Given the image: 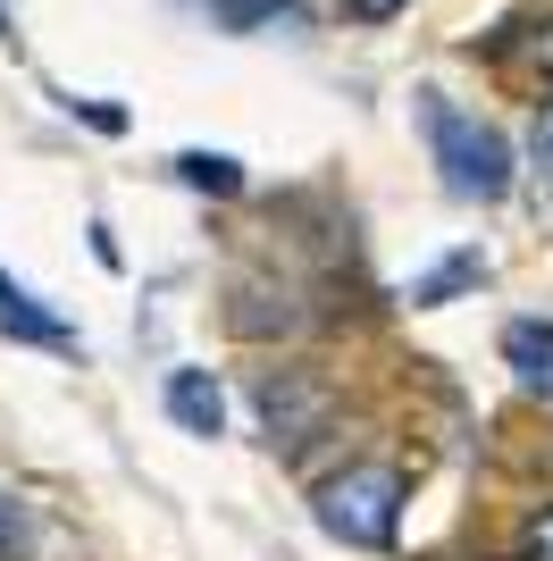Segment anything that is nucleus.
Returning a JSON list of instances; mask_svg holds the SVG:
<instances>
[{
	"mask_svg": "<svg viewBox=\"0 0 553 561\" xmlns=\"http://www.w3.org/2000/svg\"><path fill=\"white\" fill-rule=\"evenodd\" d=\"M419 126H428V151H437V168H444V193L495 202V193L511 185V151H504V135H495L486 117L453 110L444 93H419Z\"/></svg>",
	"mask_w": 553,
	"mask_h": 561,
	"instance_id": "1",
	"label": "nucleus"
},
{
	"mask_svg": "<svg viewBox=\"0 0 553 561\" xmlns=\"http://www.w3.org/2000/svg\"><path fill=\"white\" fill-rule=\"evenodd\" d=\"M461 285H486V252H453V260H437L428 277H411V302H419V310H437V302H453Z\"/></svg>",
	"mask_w": 553,
	"mask_h": 561,
	"instance_id": "6",
	"label": "nucleus"
},
{
	"mask_svg": "<svg viewBox=\"0 0 553 561\" xmlns=\"http://www.w3.org/2000/svg\"><path fill=\"white\" fill-rule=\"evenodd\" d=\"M0 34H9V0H0Z\"/></svg>",
	"mask_w": 553,
	"mask_h": 561,
	"instance_id": "13",
	"label": "nucleus"
},
{
	"mask_svg": "<svg viewBox=\"0 0 553 561\" xmlns=\"http://www.w3.org/2000/svg\"><path fill=\"white\" fill-rule=\"evenodd\" d=\"M168 420H177L184 436H218V427H227V394H218L202 369H177L168 377Z\"/></svg>",
	"mask_w": 553,
	"mask_h": 561,
	"instance_id": "4",
	"label": "nucleus"
},
{
	"mask_svg": "<svg viewBox=\"0 0 553 561\" xmlns=\"http://www.w3.org/2000/svg\"><path fill=\"white\" fill-rule=\"evenodd\" d=\"M177 176H184V185H202V193H235V185H244V168L218 160V151H177Z\"/></svg>",
	"mask_w": 553,
	"mask_h": 561,
	"instance_id": "7",
	"label": "nucleus"
},
{
	"mask_svg": "<svg viewBox=\"0 0 553 561\" xmlns=\"http://www.w3.org/2000/svg\"><path fill=\"white\" fill-rule=\"evenodd\" d=\"M504 360L520 369V386L553 394V328H545V319H511V328H504Z\"/></svg>",
	"mask_w": 553,
	"mask_h": 561,
	"instance_id": "5",
	"label": "nucleus"
},
{
	"mask_svg": "<svg viewBox=\"0 0 553 561\" xmlns=\"http://www.w3.org/2000/svg\"><path fill=\"white\" fill-rule=\"evenodd\" d=\"M210 9H218L227 25H260V18H276L285 0H210Z\"/></svg>",
	"mask_w": 553,
	"mask_h": 561,
	"instance_id": "10",
	"label": "nucleus"
},
{
	"mask_svg": "<svg viewBox=\"0 0 553 561\" xmlns=\"http://www.w3.org/2000/svg\"><path fill=\"white\" fill-rule=\"evenodd\" d=\"M345 9H352V18H361V25H377V18H394L403 0H345Z\"/></svg>",
	"mask_w": 553,
	"mask_h": 561,
	"instance_id": "11",
	"label": "nucleus"
},
{
	"mask_svg": "<svg viewBox=\"0 0 553 561\" xmlns=\"http://www.w3.org/2000/svg\"><path fill=\"white\" fill-rule=\"evenodd\" d=\"M511 561H553V503L520 528V553H511Z\"/></svg>",
	"mask_w": 553,
	"mask_h": 561,
	"instance_id": "9",
	"label": "nucleus"
},
{
	"mask_svg": "<svg viewBox=\"0 0 553 561\" xmlns=\"http://www.w3.org/2000/svg\"><path fill=\"white\" fill-rule=\"evenodd\" d=\"M529 176H537V210H545V202H553V110L545 117H537V142H529Z\"/></svg>",
	"mask_w": 553,
	"mask_h": 561,
	"instance_id": "8",
	"label": "nucleus"
},
{
	"mask_svg": "<svg viewBox=\"0 0 553 561\" xmlns=\"http://www.w3.org/2000/svg\"><path fill=\"white\" fill-rule=\"evenodd\" d=\"M403 503H411L403 469L361 461V469H345V478H327V486H319V528H327L336 545L386 553V545H394V519H403Z\"/></svg>",
	"mask_w": 553,
	"mask_h": 561,
	"instance_id": "2",
	"label": "nucleus"
},
{
	"mask_svg": "<svg viewBox=\"0 0 553 561\" xmlns=\"http://www.w3.org/2000/svg\"><path fill=\"white\" fill-rule=\"evenodd\" d=\"M0 328L18 335V344H43V352H76V328L59 319V310H43L34 294H25L18 277H0Z\"/></svg>",
	"mask_w": 553,
	"mask_h": 561,
	"instance_id": "3",
	"label": "nucleus"
},
{
	"mask_svg": "<svg viewBox=\"0 0 553 561\" xmlns=\"http://www.w3.org/2000/svg\"><path fill=\"white\" fill-rule=\"evenodd\" d=\"M537 68L553 76V25H537Z\"/></svg>",
	"mask_w": 553,
	"mask_h": 561,
	"instance_id": "12",
	"label": "nucleus"
}]
</instances>
